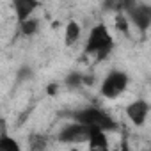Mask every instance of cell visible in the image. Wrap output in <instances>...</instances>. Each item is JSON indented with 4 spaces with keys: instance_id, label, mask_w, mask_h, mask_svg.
I'll return each mask as SVG.
<instances>
[{
    "instance_id": "obj_4",
    "label": "cell",
    "mask_w": 151,
    "mask_h": 151,
    "mask_svg": "<svg viewBox=\"0 0 151 151\" xmlns=\"http://www.w3.org/2000/svg\"><path fill=\"white\" fill-rule=\"evenodd\" d=\"M91 137V130L77 121H71V123H66L59 133H57V140L60 144H69V146H78V144H84L87 142Z\"/></svg>"
},
{
    "instance_id": "obj_10",
    "label": "cell",
    "mask_w": 151,
    "mask_h": 151,
    "mask_svg": "<svg viewBox=\"0 0 151 151\" xmlns=\"http://www.w3.org/2000/svg\"><path fill=\"white\" fill-rule=\"evenodd\" d=\"M2 126L4 128H2V133H0V151H23L20 142L7 133L6 123H2Z\"/></svg>"
},
{
    "instance_id": "obj_1",
    "label": "cell",
    "mask_w": 151,
    "mask_h": 151,
    "mask_svg": "<svg viewBox=\"0 0 151 151\" xmlns=\"http://www.w3.org/2000/svg\"><path fill=\"white\" fill-rule=\"evenodd\" d=\"M112 48H114V36L110 29L105 23H96L86 37L84 55L93 57L96 62H100L110 55Z\"/></svg>"
},
{
    "instance_id": "obj_13",
    "label": "cell",
    "mask_w": 151,
    "mask_h": 151,
    "mask_svg": "<svg viewBox=\"0 0 151 151\" xmlns=\"http://www.w3.org/2000/svg\"><path fill=\"white\" fill-rule=\"evenodd\" d=\"M69 151H80V149H78V147H71Z\"/></svg>"
},
{
    "instance_id": "obj_11",
    "label": "cell",
    "mask_w": 151,
    "mask_h": 151,
    "mask_svg": "<svg viewBox=\"0 0 151 151\" xmlns=\"http://www.w3.org/2000/svg\"><path fill=\"white\" fill-rule=\"evenodd\" d=\"M20 25V32H22V36H25V37H30V36H34L37 30H39V20L37 18H30V20H27V22H23V23H18Z\"/></svg>"
},
{
    "instance_id": "obj_8",
    "label": "cell",
    "mask_w": 151,
    "mask_h": 151,
    "mask_svg": "<svg viewBox=\"0 0 151 151\" xmlns=\"http://www.w3.org/2000/svg\"><path fill=\"white\" fill-rule=\"evenodd\" d=\"M87 151H112L109 142V133L100 130H91V137L87 140Z\"/></svg>"
},
{
    "instance_id": "obj_7",
    "label": "cell",
    "mask_w": 151,
    "mask_h": 151,
    "mask_svg": "<svg viewBox=\"0 0 151 151\" xmlns=\"http://www.w3.org/2000/svg\"><path fill=\"white\" fill-rule=\"evenodd\" d=\"M37 7H39V4L34 2V0H14L13 2V9H14L18 23H23V22L30 20Z\"/></svg>"
},
{
    "instance_id": "obj_12",
    "label": "cell",
    "mask_w": 151,
    "mask_h": 151,
    "mask_svg": "<svg viewBox=\"0 0 151 151\" xmlns=\"http://www.w3.org/2000/svg\"><path fill=\"white\" fill-rule=\"evenodd\" d=\"M112 151H130V146H128L126 140H121V144H119L117 147H114Z\"/></svg>"
},
{
    "instance_id": "obj_6",
    "label": "cell",
    "mask_w": 151,
    "mask_h": 151,
    "mask_svg": "<svg viewBox=\"0 0 151 151\" xmlns=\"http://www.w3.org/2000/svg\"><path fill=\"white\" fill-rule=\"evenodd\" d=\"M124 114H126V119L137 126V128H142L149 117V105L146 100H133L126 105L124 109Z\"/></svg>"
},
{
    "instance_id": "obj_2",
    "label": "cell",
    "mask_w": 151,
    "mask_h": 151,
    "mask_svg": "<svg viewBox=\"0 0 151 151\" xmlns=\"http://www.w3.org/2000/svg\"><path fill=\"white\" fill-rule=\"evenodd\" d=\"M71 119L77 121L84 126H87L89 130H100V132H114L117 128L116 119L103 109L100 107H84L78 109L71 114Z\"/></svg>"
},
{
    "instance_id": "obj_3",
    "label": "cell",
    "mask_w": 151,
    "mask_h": 151,
    "mask_svg": "<svg viewBox=\"0 0 151 151\" xmlns=\"http://www.w3.org/2000/svg\"><path fill=\"white\" fill-rule=\"evenodd\" d=\"M128 84H130V77L123 69H112L105 75L100 84V94L101 98L114 101L124 94V91L128 89Z\"/></svg>"
},
{
    "instance_id": "obj_9",
    "label": "cell",
    "mask_w": 151,
    "mask_h": 151,
    "mask_svg": "<svg viewBox=\"0 0 151 151\" xmlns=\"http://www.w3.org/2000/svg\"><path fill=\"white\" fill-rule=\"evenodd\" d=\"M80 37H82V25L78 22H75V20H69L66 23V27H64V43L68 46H71Z\"/></svg>"
},
{
    "instance_id": "obj_5",
    "label": "cell",
    "mask_w": 151,
    "mask_h": 151,
    "mask_svg": "<svg viewBox=\"0 0 151 151\" xmlns=\"http://www.w3.org/2000/svg\"><path fill=\"white\" fill-rule=\"evenodd\" d=\"M130 25H133L137 30L144 32L151 27V4L144 2H128L126 11H124Z\"/></svg>"
}]
</instances>
